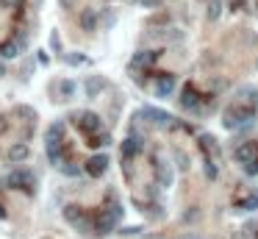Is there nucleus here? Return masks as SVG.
<instances>
[{"mask_svg": "<svg viewBox=\"0 0 258 239\" xmlns=\"http://www.w3.org/2000/svg\"><path fill=\"white\" fill-rule=\"evenodd\" d=\"M108 128L92 111H72L53 123L45 137V153L59 173L97 178L108 164Z\"/></svg>", "mask_w": 258, "mask_h": 239, "instance_id": "1", "label": "nucleus"}, {"mask_svg": "<svg viewBox=\"0 0 258 239\" xmlns=\"http://www.w3.org/2000/svg\"><path fill=\"white\" fill-rule=\"evenodd\" d=\"M28 28V0H0V53L12 56Z\"/></svg>", "mask_w": 258, "mask_h": 239, "instance_id": "5", "label": "nucleus"}, {"mask_svg": "<svg viewBox=\"0 0 258 239\" xmlns=\"http://www.w3.org/2000/svg\"><path fill=\"white\" fill-rule=\"evenodd\" d=\"M34 175L28 170H12L0 178V222H12L34 203Z\"/></svg>", "mask_w": 258, "mask_h": 239, "instance_id": "4", "label": "nucleus"}, {"mask_svg": "<svg viewBox=\"0 0 258 239\" xmlns=\"http://www.w3.org/2000/svg\"><path fill=\"white\" fill-rule=\"evenodd\" d=\"M31 137H34V114L28 108L0 114V164H14L25 159Z\"/></svg>", "mask_w": 258, "mask_h": 239, "instance_id": "2", "label": "nucleus"}, {"mask_svg": "<svg viewBox=\"0 0 258 239\" xmlns=\"http://www.w3.org/2000/svg\"><path fill=\"white\" fill-rule=\"evenodd\" d=\"M64 217L84 233H106L117 220V200L111 192H100L95 200L67 203Z\"/></svg>", "mask_w": 258, "mask_h": 239, "instance_id": "3", "label": "nucleus"}]
</instances>
